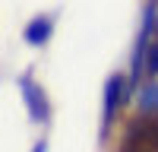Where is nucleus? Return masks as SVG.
Here are the masks:
<instances>
[{
	"label": "nucleus",
	"mask_w": 158,
	"mask_h": 152,
	"mask_svg": "<svg viewBox=\"0 0 158 152\" xmlns=\"http://www.w3.org/2000/svg\"><path fill=\"white\" fill-rule=\"evenodd\" d=\"M51 29H54V19L51 16H38V19H32L29 25H25V41L35 44V48H41L51 38Z\"/></svg>",
	"instance_id": "3"
},
{
	"label": "nucleus",
	"mask_w": 158,
	"mask_h": 152,
	"mask_svg": "<svg viewBox=\"0 0 158 152\" xmlns=\"http://www.w3.org/2000/svg\"><path fill=\"white\" fill-rule=\"evenodd\" d=\"M139 105H142V111H146V114H149V111L158 114V76L142 86V92H139Z\"/></svg>",
	"instance_id": "4"
},
{
	"label": "nucleus",
	"mask_w": 158,
	"mask_h": 152,
	"mask_svg": "<svg viewBox=\"0 0 158 152\" xmlns=\"http://www.w3.org/2000/svg\"><path fill=\"white\" fill-rule=\"evenodd\" d=\"M19 86H22V95H25V108H29V117H32L35 124H44V120L51 117V105H48V98H44V89L38 86L32 76H25Z\"/></svg>",
	"instance_id": "2"
},
{
	"label": "nucleus",
	"mask_w": 158,
	"mask_h": 152,
	"mask_svg": "<svg viewBox=\"0 0 158 152\" xmlns=\"http://www.w3.org/2000/svg\"><path fill=\"white\" fill-rule=\"evenodd\" d=\"M123 152H155V149H136V146H123Z\"/></svg>",
	"instance_id": "5"
},
{
	"label": "nucleus",
	"mask_w": 158,
	"mask_h": 152,
	"mask_svg": "<svg viewBox=\"0 0 158 152\" xmlns=\"http://www.w3.org/2000/svg\"><path fill=\"white\" fill-rule=\"evenodd\" d=\"M127 95H130V79L120 73L111 76L108 86H104V127H111V120L117 117V111L127 101Z\"/></svg>",
	"instance_id": "1"
},
{
	"label": "nucleus",
	"mask_w": 158,
	"mask_h": 152,
	"mask_svg": "<svg viewBox=\"0 0 158 152\" xmlns=\"http://www.w3.org/2000/svg\"><path fill=\"white\" fill-rule=\"evenodd\" d=\"M44 149H48V146H44V143H38V146H35V149H32V152H44Z\"/></svg>",
	"instance_id": "6"
}]
</instances>
